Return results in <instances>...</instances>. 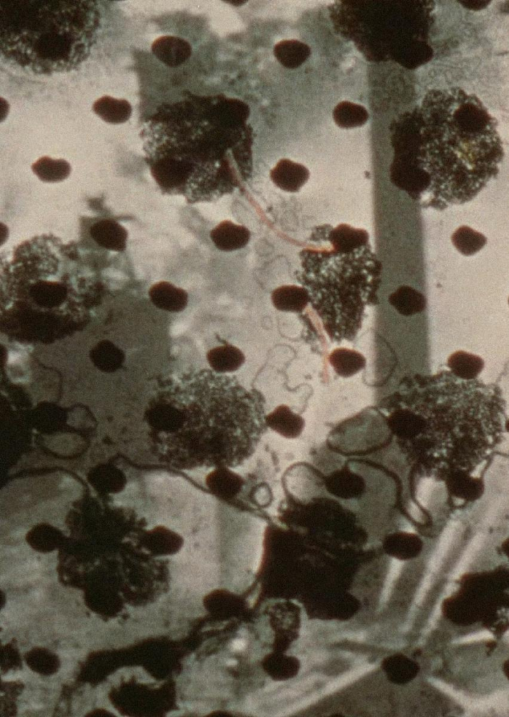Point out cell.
<instances>
[{"label":"cell","instance_id":"2","mask_svg":"<svg viewBox=\"0 0 509 717\" xmlns=\"http://www.w3.org/2000/svg\"><path fill=\"white\" fill-rule=\"evenodd\" d=\"M337 253L336 269H305L298 277L333 342L355 338L365 306L377 302L382 270L370 243Z\"/></svg>","mask_w":509,"mask_h":717},{"label":"cell","instance_id":"1","mask_svg":"<svg viewBox=\"0 0 509 717\" xmlns=\"http://www.w3.org/2000/svg\"><path fill=\"white\" fill-rule=\"evenodd\" d=\"M99 23L93 1L2 0L1 53L36 74L67 71L89 55Z\"/></svg>","mask_w":509,"mask_h":717},{"label":"cell","instance_id":"26","mask_svg":"<svg viewBox=\"0 0 509 717\" xmlns=\"http://www.w3.org/2000/svg\"><path fill=\"white\" fill-rule=\"evenodd\" d=\"M226 663H227L228 665L233 666V665H235L237 664V661L235 660L230 659V660H228L226 662Z\"/></svg>","mask_w":509,"mask_h":717},{"label":"cell","instance_id":"15","mask_svg":"<svg viewBox=\"0 0 509 717\" xmlns=\"http://www.w3.org/2000/svg\"><path fill=\"white\" fill-rule=\"evenodd\" d=\"M447 366L457 377L471 380L481 373L484 363L478 356L464 351H457L448 358Z\"/></svg>","mask_w":509,"mask_h":717},{"label":"cell","instance_id":"6","mask_svg":"<svg viewBox=\"0 0 509 717\" xmlns=\"http://www.w3.org/2000/svg\"><path fill=\"white\" fill-rule=\"evenodd\" d=\"M210 237L218 249L232 251L244 247L249 242L251 232L246 227L226 220L212 229Z\"/></svg>","mask_w":509,"mask_h":717},{"label":"cell","instance_id":"9","mask_svg":"<svg viewBox=\"0 0 509 717\" xmlns=\"http://www.w3.org/2000/svg\"><path fill=\"white\" fill-rule=\"evenodd\" d=\"M271 298L277 309L296 313L302 312L310 302L307 289L295 285L277 288L272 293Z\"/></svg>","mask_w":509,"mask_h":717},{"label":"cell","instance_id":"12","mask_svg":"<svg viewBox=\"0 0 509 717\" xmlns=\"http://www.w3.org/2000/svg\"><path fill=\"white\" fill-rule=\"evenodd\" d=\"M389 302L398 314L405 316L421 313L426 305L423 294L408 286H401L391 293Z\"/></svg>","mask_w":509,"mask_h":717},{"label":"cell","instance_id":"3","mask_svg":"<svg viewBox=\"0 0 509 717\" xmlns=\"http://www.w3.org/2000/svg\"><path fill=\"white\" fill-rule=\"evenodd\" d=\"M89 233L92 240L103 249L120 252L126 248L127 230L113 220L100 219L94 222Z\"/></svg>","mask_w":509,"mask_h":717},{"label":"cell","instance_id":"11","mask_svg":"<svg viewBox=\"0 0 509 717\" xmlns=\"http://www.w3.org/2000/svg\"><path fill=\"white\" fill-rule=\"evenodd\" d=\"M92 110L104 121L111 124H120L129 120L132 114L130 104L124 99H116L108 95L97 99Z\"/></svg>","mask_w":509,"mask_h":717},{"label":"cell","instance_id":"14","mask_svg":"<svg viewBox=\"0 0 509 717\" xmlns=\"http://www.w3.org/2000/svg\"><path fill=\"white\" fill-rule=\"evenodd\" d=\"M328 361L335 372L343 377L356 375L366 364V360L361 353L347 348L334 349L330 354Z\"/></svg>","mask_w":509,"mask_h":717},{"label":"cell","instance_id":"7","mask_svg":"<svg viewBox=\"0 0 509 717\" xmlns=\"http://www.w3.org/2000/svg\"><path fill=\"white\" fill-rule=\"evenodd\" d=\"M326 235L336 252H349L369 243L366 230L354 228L347 224H340L331 228Z\"/></svg>","mask_w":509,"mask_h":717},{"label":"cell","instance_id":"5","mask_svg":"<svg viewBox=\"0 0 509 717\" xmlns=\"http://www.w3.org/2000/svg\"><path fill=\"white\" fill-rule=\"evenodd\" d=\"M151 51L162 63L174 67L182 64L190 57L192 48L181 38L163 36L153 41Z\"/></svg>","mask_w":509,"mask_h":717},{"label":"cell","instance_id":"17","mask_svg":"<svg viewBox=\"0 0 509 717\" xmlns=\"http://www.w3.org/2000/svg\"><path fill=\"white\" fill-rule=\"evenodd\" d=\"M32 169L42 181L58 182L69 176L71 166L65 160L43 156L32 165Z\"/></svg>","mask_w":509,"mask_h":717},{"label":"cell","instance_id":"4","mask_svg":"<svg viewBox=\"0 0 509 717\" xmlns=\"http://www.w3.org/2000/svg\"><path fill=\"white\" fill-rule=\"evenodd\" d=\"M309 172L304 165L288 159L280 160L270 171V179L280 189L290 193L299 191L307 181Z\"/></svg>","mask_w":509,"mask_h":717},{"label":"cell","instance_id":"13","mask_svg":"<svg viewBox=\"0 0 509 717\" xmlns=\"http://www.w3.org/2000/svg\"><path fill=\"white\" fill-rule=\"evenodd\" d=\"M207 358L211 368L218 373L235 371L245 361L242 351L230 344L211 349L207 352Z\"/></svg>","mask_w":509,"mask_h":717},{"label":"cell","instance_id":"8","mask_svg":"<svg viewBox=\"0 0 509 717\" xmlns=\"http://www.w3.org/2000/svg\"><path fill=\"white\" fill-rule=\"evenodd\" d=\"M265 424L272 430L287 438L298 436L305 426L301 416L294 413L287 405H281L265 416Z\"/></svg>","mask_w":509,"mask_h":717},{"label":"cell","instance_id":"21","mask_svg":"<svg viewBox=\"0 0 509 717\" xmlns=\"http://www.w3.org/2000/svg\"><path fill=\"white\" fill-rule=\"evenodd\" d=\"M435 483L432 478H423L419 482L416 491V499L425 508H427Z\"/></svg>","mask_w":509,"mask_h":717},{"label":"cell","instance_id":"23","mask_svg":"<svg viewBox=\"0 0 509 717\" xmlns=\"http://www.w3.org/2000/svg\"><path fill=\"white\" fill-rule=\"evenodd\" d=\"M246 646V641L242 639H235L232 643V648L235 650H242Z\"/></svg>","mask_w":509,"mask_h":717},{"label":"cell","instance_id":"10","mask_svg":"<svg viewBox=\"0 0 509 717\" xmlns=\"http://www.w3.org/2000/svg\"><path fill=\"white\" fill-rule=\"evenodd\" d=\"M150 295L158 307L171 312L183 310L188 303L187 292L167 281L153 285Z\"/></svg>","mask_w":509,"mask_h":717},{"label":"cell","instance_id":"19","mask_svg":"<svg viewBox=\"0 0 509 717\" xmlns=\"http://www.w3.org/2000/svg\"><path fill=\"white\" fill-rule=\"evenodd\" d=\"M333 118L341 127H351L363 124L366 118V111L360 106L349 102L339 103L333 109Z\"/></svg>","mask_w":509,"mask_h":717},{"label":"cell","instance_id":"25","mask_svg":"<svg viewBox=\"0 0 509 717\" xmlns=\"http://www.w3.org/2000/svg\"><path fill=\"white\" fill-rule=\"evenodd\" d=\"M225 2L228 3V4H232L235 6H241V5L244 4L246 1H225Z\"/></svg>","mask_w":509,"mask_h":717},{"label":"cell","instance_id":"24","mask_svg":"<svg viewBox=\"0 0 509 717\" xmlns=\"http://www.w3.org/2000/svg\"><path fill=\"white\" fill-rule=\"evenodd\" d=\"M484 465H485V461H483L480 466H478L477 467L475 471L473 473V474L472 475L473 477H477L480 475L481 471L482 470Z\"/></svg>","mask_w":509,"mask_h":717},{"label":"cell","instance_id":"22","mask_svg":"<svg viewBox=\"0 0 509 717\" xmlns=\"http://www.w3.org/2000/svg\"><path fill=\"white\" fill-rule=\"evenodd\" d=\"M407 510L410 516L417 522L423 523L424 515L418 506L412 501L409 503Z\"/></svg>","mask_w":509,"mask_h":717},{"label":"cell","instance_id":"16","mask_svg":"<svg viewBox=\"0 0 509 717\" xmlns=\"http://www.w3.org/2000/svg\"><path fill=\"white\" fill-rule=\"evenodd\" d=\"M274 55L284 67L294 69L306 61L310 55V49L299 41L284 40L275 45Z\"/></svg>","mask_w":509,"mask_h":717},{"label":"cell","instance_id":"18","mask_svg":"<svg viewBox=\"0 0 509 717\" xmlns=\"http://www.w3.org/2000/svg\"><path fill=\"white\" fill-rule=\"evenodd\" d=\"M451 239L456 249L464 256H471L477 253L487 242L482 234L468 226L459 228L453 233Z\"/></svg>","mask_w":509,"mask_h":717},{"label":"cell","instance_id":"20","mask_svg":"<svg viewBox=\"0 0 509 717\" xmlns=\"http://www.w3.org/2000/svg\"><path fill=\"white\" fill-rule=\"evenodd\" d=\"M456 525V522H452L447 524L442 531L435 553L432 559L433 564L439 562L449 549L454 539Z\"/></svg>","mask_w":509,"mask_h":717}]
</instances>
